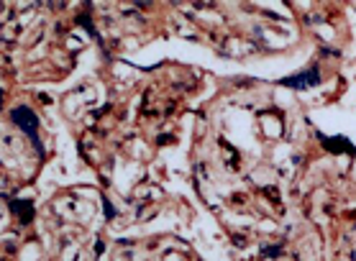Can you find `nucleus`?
Returning <instances> with one entry per match:
<instances>
[{"instance_id": "obj_1", "label": "nucleus", "mask_w": 356, "mask_h": 261, "mask_svg": "<svg viewBox=\"0 0 356 261\" xmlns=\"http://www.w3.org/2000/svg\"><path fill=\"white\" fill-rule=\"evenodd\" d=\"M13 118H16V121L31 133V138L36 141V118H34L28 110H13Z\"/></svg>"}, {"instance_id": "obj_2", "label": "nucleus", "mask_w": 356, "mask_h": 261, "mask_svg": "<svg viewBox=\"0 0 356 261\" xmlns=\"http://www.w3.org/2000/svg\"><path fill=\"white\" fill-rule=\"evenodd\" d=\"M308 82H318V74L315 72H310V74H298V77H292V79H284V84H308Z\"/></svg>"}]
</instances>
